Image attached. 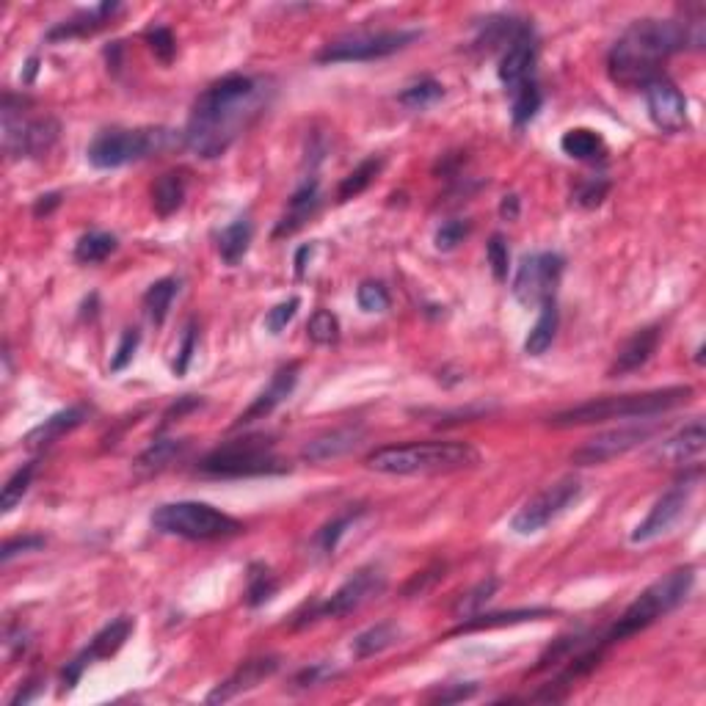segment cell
Instances as JSON below:
<instances>
[{"mask_svg": "<svg viewBox=\"0 0 706 706\" xmlns=\"http://www.w3.org/2000/svg\"><path fill=\"white\" fill-rule=\"evenodd\" d=\"M274 80L262 75L232 72L196 97L188 125L183 130L185 147L196 158L216 160L249 130L271 103Z\"/></svg>", "mask_w": 706, "mask_h": 706, "instance_id": "obj_1", "label": "cell"}, {"mask_svg": "<svg viewBox=\"0 0 706 706\" xmlns=\"http://www.w3.org/2000/svg\"><path fill=\"white\" fill-rule=\"evenodd\" d=\"M679 50H687L679 20H638L610 47L607 72L621 86L646 89L662 78V64Z\"/></svg>", "mask_w": 706, "mask_h": 706, "instance_id": "obj_2", "label": "cell"}, {"mask_svg": "<svg viewBox=\"0 0 706 706\" xmlns=\"http://www.w3.org/2000/svg\"><path fill=\"white\" fill-rule=\"evenodd\" d=\"M381 475H447L480 464V453L469 442L431 439V442H403L373 450L365 461Z\"/></svg>", "mask_w": 706, "mask_h": 706, "instance_id": "obj_3", "label": "cell"}, {"mask_svg": "<svg viewBox=\"0 0 706 706\" xmlns=\"http://www.w3.org/2000/svg\"><path fill=\"white\" fill-rule=\"evenodd\" d=\"M693 387H665L635 395H610V398L585 400L580 406H571L549 417L552 428H580L604 420H627V417H657L690 403Z\"/></svg>", "mask_w": 706, "mask_h": 706, "instance_id": "obj_4", "label": "cell"}, {"mask_svg": "<svg viewBox=\"0 0 706 706\" xmlns=\"http://www.w3.org/2000/svg\"><path fill=\"white\" fill-rule=\"evenodd\" d=\"M695 585V569L693 566H679V569L668 571L665 577L657 582H651L646 591L640 593L635 602L629 604L627 610L621 613V618L615 621L613 629L604 635L607 646H615L621 640L638 635L643 629H649L651 624H657L660 618L671 615L676 607H682L684 599L690 596Z\"/></svg>", "mask_w": 706, "mask_h": 706, "instance_id": "obj_5", "label": "cell"}, {"mask_svg": "<svg viewBox=\"0 0 706 706\" xmlns=\"http://www.w3.org/2000/svg\"><path fill=\"white\" fill-rule=\"evenodd\" d=\"M199 475L207 478H260V475H282L287 464L276 456L274 439L251 433L232 442H224L216 450H210L199 461Z\"/></svg>", "mask_w": 706, "mask_h": 706, "instance_id": "obj_6", "label": "cell"}, {"mask_svg": "<svg viewBox=\"0 0 706 706\" xmlns=\"http://www.w3.org/2000/svg\"><path fill=\"white\" fill-rule=\"evenodd\" d=\"M180 141H183V133H174L166 127H138V130L111 127V130H103L92 138V144L86 149V158L94 169H122L127 163H138V160H147L158 152H166Z\"/></svg>", "mask_w": 706, "mask_h": 706, "instance_id": "obj_7", "label": "cell"}, {"mask_svg": "<svg viewBox=\"0 0 706 706\" xmlns=\"http://www.w3.org/2000/svg\"><path fill=\"white\" fill-rule=\"evenodd\" d=\"M152 527L163 536H177L185 541H221L240 536L246 527L240 519L218 511L207 502H169L152 513Z\"/></svg>", "mask_w": 706, "mask_h": 706, "instance_id": "obj_8", "label": "cell"}, {"mask_svg": "<svg viewBox=\"0 0 706 706\" xmlns=\"http://www.w3.org/2000/svg\"><path fill=\"white\" fill-rule=\"evenodd\" d=\"M28 105L25 97L6 94L3 97V149L12 158H42L50 149L56 147L61 136V125L53 116H36L25 119L23 108Z\"/></svg>", "mask_w": 706, "mask_h": 706, "instance_id": "obj_9", "label": "cell"}, {"mask_svg": "<svg viewBox=\"0 0 706 706\" xmlns=\"http://www.w3.org/2000/svg\"><path fill=\"white\" fill-rule=\"evenodd\" d=\"M422 31L398 28V31H378V34H351L334 39L318 53L320 64H356V61H378L395 56L400 50L414 45Z\"/></svg>", "mask_w": 706, "mask_h": 706, "instance_id": "obj_10", "label": "cell"}, {"mask_svg": "<svg viewBox=\"0 0 706 706\" xmlns=\"http://www.w3.org/2000/svg\"><path fill=\"white\" fill-rule=\"evenodd\" d=\"M582 497V480L577 475H563L555 483H549L547 489H541L527 500L516 511V516L511 519V530L519 536H536L541 533L547 524H552L555 519H560L563 513L569 511L571 505H577V500Z\"/></svg>", "mask_w": 706, "mask_h": 706, "instance_id": "obj_11", "label": "cell"}, {"mask_svg": "<svg viewBox=\"0 0 706 706\" xmlns=\"http://www.w3.org/2000/svg\"><path fill=\"white\" fill-rule=\"evenodd\" d=\"M387 588V574L381 566H365L356 574H351L348 580L342 582L337 591L331 593L326 602L309 607V613L304 618H298L296 627H307L312 621H323V618H345V615L356 613L362 604L370 599L381 596Z\"/></svg>", "mask_w": 706, "mask_h": 706, "instance_id": "obj_12", "label": "cell"}, {"mask_svg": "<svg viewBox=\"0 0 706 706\" xmlns=\"http://www.w3.org/2000/svg\"><path fill=\"white\" fill-rule=\"evenodd\" d=\"M662 431V420H651L643 417L640 422L632 425H621V428H610V431L596 433L593 439H588L585 445L577 447L571 453V464L577 467H596V464H607L613 458L627 456L629 450H635L643 442H649L651 436H657Z\"/></svg>", "mask_w": 706, "mask_h": 706, "instance_id": "obj_13", "label": "cell"}, {"mask_svg": "<svg viewBox=\"0 0 706 706\" xmlns=\"http://www.w3.org/2000/svg\"><path fill=\"white\" fill-rule=\"evenodd\" d=\"M566 260L555 251H536L524 254L516 276H513V296L522 307H541L555 298L563 276Z\"/></svg>", "mask_w": 706, "mask_h": 706, "instance_id": "obj_14", "label": "cell"}, {"mask_svg": "<svg viewBox=\"0 0 706 706\" xmlns=\"http://www.w3.org/2000/svg\"><path fill=\"white\" fill-rule=\"evenodd\" d=\"M701 483V467H695L693 472H684V478L679 483H673L671 489L662 494L660 500L654 502V508L649 511V516L632 530V544H649L654 538L665 536L673 524L679 522L690 505L695 486Z\"/></svg>", "mask_w": 706, "mask_h": 706, "instance_id": "obj_15", "label": "cell"}, {"mask_svg": "<svg viewBox=\"0 0 706 706\" xmlns=\"http://www.w3.org/2000/svg\"><path fill=\"white\" fill-rule=\"evenodd\" d=\"M130 632H133V618H127V615H119L108 627L100 629L92 638V643L80 651L75 660L67 662V668L61 671V693H69V690L80 682L83 671H86L94 660H108V657H114L116 651L125 646Z\"/></svg>", "mask_w": 706, "mask_h": 706, "instance_id": "obj_16", "label": "cell"}, {"mask_svg": "<svg viewBox=\"0 0 706 706\" xmlns=\"http://www.w3.org/2000/svg\"><path fill=\"white\" fill-rule=\"evenodd\" d=\"M643 92H646V108H649L651 122L660 127L662 133H682L687 127V100L679 92V86L662 75V78L651 80Z\"/></svg>", "mask_w": 706, "mask_h": 706, "instance_id": "obj_17", "label": "cell"}, {"mask_svg": "<svg viewBox=\"0 0 706 706\" xmlns=\"http://www.w3.org/2000/svg\"><path fill=\"white\" fill-rule=\"evenodd\" d=\"M536 64H538V42H536V34H533V25H527L522 34L513 36L511 45L502 50L497 75H500L502 86L513 94L519 86H522V83L536 78Z\"/></svg>", "mask_w": 706, "mask_h": 706, "instance_id": "obj_18", "label": "cell"}, {"mask_svg": "<svg viewBox=\"0 0 706 706\" xmlns=\"http://www.w3.org/2000/svg\"><path fill=\"white\" fill-rule=\"evenodd\" d=\"M298 373H301V365H298V362H287V365L279 367L274 373V378L268 381V387L262 389L260 395L251 400L249 409L243 411L238 420H235V428H243V425H251V422L271 417V414L293 395V389H296L298 384Z\"/></svg>", "mask_w": 706, "mask_h": 706, "instance_id": "obj_19", "label": "cell"}, {"mask_svg": "<svg viewBox=\"0 0 706 706\" xmlns=\"http://www.w3.org/2000/svg\"><path fill=\"white\" fill-rule=\"evenodd\" d=\"M279 662H282L279 657H254V660H246L243 665L235 668V673H229L224 682L216 684V690L207 695V704H227L232 698H238L240 693H249L257 684L271 679L279 671Z\"/></svg>", "mask_w": 706, "mask_h": 706, "instance_id": "obj_20", "label": "cell"}, {"mask_svg": "<svg viewBox=\"0 0 706 706\" xmlns=\"http://www.w3.org/2000/svg\"><path fill=\"white\" fill-rule=\"evenodd\" d=\"M365 436V425L348 422V425L331 428V431L320 433L312 442H307L304 450H301V458L309 461V464H326V461H334V458L348 456L351 450H356V447L362 445Z\"/></svg>", "mask_w": 706, "mask_h": 706, "instance_id": "obj_21", "label": "cell"}, {"mask_svg": "<svg viewBox=\"0 0 706 706\" xmlns=\"http://www.w3.org/2000/svg\"><path fill=\"white\" fill-rule=\"evenodd\" d=\"M704 445H706V431H704V420L695 417L693 422H687L682 431L668 436L654 456L671 464V467H701V456H704Z\"/></svg>", "mask_w": 706, "mask_h": 706, "instance_id": "obj_22", "label": "cell"}, {"mask_svg": "<svg viewBox=\"0 0 706 706\" xmlns=\"http://www.w3.org/2000/svg\"><path fill=\"white\" fill-rule=\"evenodd\" d=\"M320 205H323V196H320V180L318 177H307V180L296 188V194L290 196L285 216L279 218V224H276L274 229V238L296 235L298 229L315 218Z\"/></svg>", "mask_w": 706, "mask_h": 706, "instance_id": "obj_23", "label": "cell"}, {"mask_svg": "<svg viewBox=\"0 0 706 706\" xmlns=\"http://www.w3.org/2000/svg\"><path fill=\"white\" fill-rule=\"evenodd\" d=\"M122 12V3L116 0H105L97 3L92 9H83L75 17H69L64 23H58L56 28L47 31V42H64V39H83V36H92L97 31H103L105 25L114 20V14Z\"/></svg>", "mask_w": 706, "mask_h": 706, "instance_id": "obj_24", "label": "cell"}, {"mask_svg": "<svg viewBox=\"0 0 706 706\" xmlns=\"http://www.w3.org/2000/svg\"><path fill=\"white\" fill-rule=\"evenodd\" d=\"M660 337H662L660 326H649V329L635 331V334L621 345V351L615 353V362L610 365V370H607V376L610 378L629 376V373H635V370H640V367L649 365V359L657 353Z\"/></svg>", "mask_w": 706, "mask_h": 706, "instance_id": "obj_25", "label": "cell"}, {"mask_svg": "<svg viewBox=\"0 0 706 706\" xmlns=\"http://www.w3.org/2000/svg\"><path fill=\"white\" fill-rule=\"evenodd\" d=\"M86 422V409L83 406H69L56 414H50L45 422H39L34 431L25 436L28 450H47L50 445H56L61 436H67L75 428H80Z\"/></svg>", "mask_w": 706, "mask_h": 706, "instance_id": "obj_26", "label": "cell"}, {"mask_svg": "<svg viewBox=\"0 0 706 706\" xmlns=\"http://www.w3.org/2000/svg\"><path fill=\"white\" fill-rule=\"evenodd\" d=\"M552 615V610L547 607H522V610H502V613H475L469 618H461L450 635H472V632H489V629H500V627H513V624H524V621H541Z\"/></svg>", "mask_w": 706, "mask_h": 706, "instance_id": "obj_27", "label": "cell"}, {"mask_svg": "<svg viewBox=\"0 0 706 706\" xmlns=\"http://www.w3.org/2000/svg\"><path fill=\"white\" fill-rule=\"evenodd\" d=\"M251 238H254V224H251L249 216H238L229 227L221 229V235H218V254H221V260L227 262V265H240L243 262V257L249 254V246H251Z\"/></svg>", "mask_w": 706, "mask_h": 706, "instance_id": "obj_28", "label": "cell"}, {"mask_svg": "<svg viewBox=\"0 0 706 706\" xmlns=\"http://www.w3.org/2000/svg\"><path fill=\"white\" fill-rule=\"evenodd\" d=\"M400 627L395 624V621H381V624H376V627L365 629V632H359L356 638H353L351 643V651L356 660H367V657H376V654H381V651L392 649L395 643L400 640Z\"/></svg>", "mask_w": 706, "mask_h": 706, "instance_id": "obj_29", "label": "cell"}, {"mask_svg": "<svg viewBox=\"0 0 706 706\" xmlns=\"http://www.w3.org/2000/svg\"><path fill=\"white\" fill-rule=\"evenodd\" d=\"M185 202V177L180 171H166L160 174L152 185V207L160 218L174 216Z\"/></svg>", "mask_w": 706, "mask_h": 706, "instance_id": "obj_30", "label": "cell"}, {"mask_svg": "<svg viewBox=\"0 0 706 706\" xmlns=\"http://www.w3.org/2000/svg\"><path fill=\"white\" fill-rule=\"evenodd\" d=\"M560 149H563L569 158L585 160V163H596V160H604V155H607L604 138L599 136L596 130H588V127H574L569 133H563Z\"/></svg>", "mask_w": 706, "mask_h": 706, "instance_id": "obj_31", "label": "cell"}, {"mask_svg": "<svg viewBox=\"0 0 706 706\" xmlns=\"http://www.w3.org/2000/svg\"><path fill=\"white\" fill-rule=\"evenodd\" d=\"M558 323H560V312L555 298L541 304V315H538L536 326L530 329L527 340H524V353L527 356H544V353L552 348L555 342V334H558Z\"/></svg>", "mask_w": 706, "mask_h": 706, "instance_id": "obj_32", "label": "cell"}, {"mask_svg": "<svg viewBox=\"0 0 706 706\" xmlns=\"http://www.w3.org/2000/svg\"><path fill=\"white\" fill-rule=\"evenodd\" d=\"M177 293H180V279H174V276H166V279H158L155 285H149L141 304H144V315L152 326H160L166 320Z\"/></svg>", "mask_w": 706, "mask_h": 706, "instance_id": "obj_33", "label": "cell"}, {"mask_svg": "<svg viewBox=\"0 0 706 706\" xmlns=\"http://www.w3.org/2000/svg\"><path fill=\"white\" fill-rule=\"evenodd\" d=\"M365 508L362 505H356V508H348V511H342L340 516H334L331 522H326L323 527H320L318 533H315V549H318L320 555H334V549H337V544H340V538L351 530L353 524L359 522L362 516H365Z\"/></svg>", "mask_w": 706, "mask_h": 706, "instance_id": "obj_34", "label": "cell"}, {"mask_svg": "<svg viewBox=\"0 0 706 706\" xmlns=\"http://www.w3.org/2000/svg\"><path fill=\"white\" fill-rule=\"evenodd\" d=\"M279 591V580L276 574L265 563H251L246 571V604L249 607H262L265 602H271Z\"/></svg>", "mask_w": 706, "mask_h": 706, "instance_id": "obj_35", "label": "cell"}, {"mask_svg": "<svg viewBox=\"0 0 706 706\" xmlns=\"http://www.w3.org/2000/svg\"><path fill=\"white\" fill-rule=\"evenodd\" d=\"M185 450H188V442H185V439H155V442L138 456L136 467L144 469V472H158V469L169 467L171 461H177Z\"/></svg>", "mask_w": 706, "mask_h": 706, "instance_id": "obj_36", "label": "cell"}, {"mask_svg": "<svg viewBox=\"0 0 706 706\" xmlns=\"http://www.w3.org/2000/svg\"><path fill=\"white\" fill-rule=\"evenodd\" d=\"M381 169H384V160L381 158L362 160V163L342 180L340 188H337V202H351V199H356L359 194H365Z\"/></svg>", "mask_w": 706, "mask_h": 706, "instance_id": "obj_37", "label": "cell"}, {"mask_svg": "<svg viewBox=\"0 0 706 706\" xmlns=\"http://www.w3.org/2000/svg\"><path fill=\"white\" fill-rule=\"evenodd\" d=\"M119 246V240L111 232H89L75 243V260L83 265H97V262L108 260Z\"/></svg>", "mask_w": 706, "mask_h": 706, "instance_id": "obj_38", "label": "cell"}, {"mask_svg": "<svg viewBox=\"0 0 706 706\" xmlns=\"http://www.w3.org/2000/svg\"><path fill=\"white\" fill-rule=\"evenodd\" d=\"M513 97V125L516 127H524L530 125L533 119H536V114L541 111V103H544V94H541V89H538V80H527V83H522L516 92L511 94Z\"/></svg>", "mask_w": 706, "mask_h": 706, "instance_id": "obj_39", "label": "cell"}, {"mask_svg": "<svg viewBox=\"0 0 706 706\" xmlns=\"http://www.w3.org/2000/svg\"><path fill=\"white\" fill-rule=\"evenodd\" d=\"M442 97H445V86H442L439 80L422 78L414 80L411 86H406V89L398 94V103L411 108V111H422V108H428V105L439 103Z\"/></svg>", "mask_w": 706, "mask_h": 706, "instance_id": "obj_40", "label": "cell"}, {"mask_svg": "<svg viewBox=\"0 0 706 706\" xmlns=\"http://www.w3.org/2000/svg\"><path fill=\"white\" fill-rule=\"evenodd\" d=\"M34 475H36V464H25V467H20L17 472H14L12 478L6 480L3 494H0V511L12 513L14 508L23 502V497L28 494V489H31Z\"/></svg>", "mask_w": 706, "mask_h": 706, "instance_id": "obj_41", "label": "cell"}, {"mask_svg": "<svg viewBox=\"0 0 706 706\" xmlns=\"http://www.w3.org/2000/svg\"><path fill=\"white\" fill-rule=\"evenodd\" d=\"M497 588H500V580H497V577H489V580L478 582L472 591L464 593V596L453 604V615H456V618H469V615L480 613V607L489 602L491 596L497 593Z\"/></svg>", "mask_w": 706, "mask_h": 706, "instance_id": "obj_42", "label": "cell"}, {"mask_svg": "<svg viewBox=\"0 0 706 706\" xmlns=\"http://www.w3.org/2000/svg\"><path fill=\"white\" fill-rule=\"evenodd\" d=\"M307 337L315 345H334L340 340V318L331 309H318L307 323Z\"/></svg>", "mask_w": 706, "mask_h": 706, "instance_id": "obj_43", "label": "cell"}, {"mask_svg": "<svg viewBox=\"0 0 706 706\" xmlns=\"http://www.w3.org/2000/svg\"><path fill=\"white\" fill-rule=\"evenodd\" d=\"M607 194H610V180L607 177H585L574 188V202L585 207V210H593V207L602 205Z\"/></svg>", "mask_w": 706, "mask_h": 706, "instance_id": "obj_44", "label": "cell"}, {"mask_svg": "<svg viewBox=\"0 0 706 706\" xmlns=\"http://www.w3.org/2000/svg\"><path fill=\"white\" fill-rule=\"evenodd\" d=\"M334 676H340L337 665H331V662H312V665L301 668V671L293 676V687H296V690H312V687L331 682Z\"/></svg>", "mask_w": 706, "mask_h": 706, "instance_id": "obj_45", "label": "cell"}, {"mask_svg": "<svg viewBox=\"0 0 706 706\" xmlns=\"http://www.w3.org/2000/svg\"><path fill=\"white\" fill-rule=\"evenodd\" d=\"M486 260L491 265V274L497 282H505L508 279V271H511V249L502 235H491L489 243H486Z\"/></svg>", "mask_w": 706, "mask_h": 706, "instance_id": "obj_46", "label": "cell"}, {"mask_svg": "<svg viewBox=\"0 0 706 706\" xmlns=\"http://www.w3.org/2000/svg\"><path fill=\"white\" fill-rule=\"evenodd\" d=\"M147 45L149 50L155 53V58H158L160 64H171L174 56H177V39H174L171 28H166V25H155V28H149Z\"/></svg>", "mask_w": 706, "mask_h": 706, "instance_id": "obj_47", "label": "cell"}, {"mask_svg": "<svg viewBox=\"0 0 706 706\" xmlns=\"http://www.w3.org/2000/svg\"><path fill=\"white\" fill-rule=\"evenodd\" d=\"M356 301H359V307L365 309V312H384V309H389V290L381 282H362L359 285V290H356Z\"/></svg>", "mask_w": 706, "mask_h": 706, "instance_id": "obj_48", "label": "cell"}, {"mask_svg": "<svg viewBox=\"0 0 706 706\" xmlns=\"http://www.w3.org/2000/svg\"><path fill=\"white\" fill-rule=\"evenodd\" d=\"M469 221H461V218H450L445 221L442 227L436 229V249L439 251H453L458 243H464V238L469 235Z\"/></svg>", "mask_w": 706, "mask_h": 706, "instance_id": "obj_49", "label": "cell"}, {"mask_svg": "<svg viewBox=\"0 0 706 706\" xmlns=\"http://www.w3.org/2000/svg\"><path fill=\"white\" fill-rule=\"evenodd\" d=\"M298 307H301V298L290 296L287 301H282V304H276L274 309H268V315H265V329L271 331V334H282V331L287 329V323L296 318Z\"/></svg>", "mask_w": 706, "mask_h": 706, "instance_id": "obj_50", "label": "cell"}, {"mask_svg": "<svg viewBox=\"0 0 706 706\" xmlns=\"http://www.w3.org/2000/svg\"><path fill=\"white\" fill-rule=\"evenodd\" d=\"M138 342H141L138 329H125L122 340H119V348H116V353L111 356V373H122V370H127V367L133 365V359H136V351H138Z\"/></svg>", "mask_w": 706, "mask_h": 706, "instance_id": "obj_51", "label": "cell"}, {"mask_svg": "<svg viewBox=\"0 0 706 706\" xmlns=\"http://www.w3.org/2000/svg\"><path fill=\"white\" fill-rule=\"evenodd\" d=\"M196 340H199L196 320H188L183 331V342H180V351H177V359H174V376H185V373H188V367L194 362Z\"/></svg>", "mask_w": 706, "mask_h": 706, "instance_id": "obj_52", "label": "cell"}, {"mask_svg": "<svg viewBox=\"0 0 706 706\" xmlns=\"http://www.w3.org/2000/svg\"><path fill=\"white\" fill-rule=\"evenodd\" d=\"M445 577V563H433L431 569L417 571L414 577L409 580V585L403 588V596H422L425 591H431L436 582Z\"/></svg>", "mask_w": 706, "mask_h": 706, "instance_id": "obj_53", "label": "cell"}, {"mask_svg": "<svg viewBox=\"0 0 706 706\" xmlns=\"http://www.w3.org/2000/svg\"><path fill=\"white\" fill-rule=\"evenodd\" d=\"M47 541L45 536H17V538H9L6 544H3V549H0V560L3 563H12L17 555H25V552H36V549L45 547Z\"/></svg>", "mask_w": 706, "mask_h": 706, "instance_id": "obj_54", "label": "cell"}, {"mask_svg": "<svg viewBox=\"0 0 706 706\" xmlns=\"http://www.w3.org/2000/svg\"><path fill=\"white\" fill-rule=\"evenodd\" d=\"M472 695H478V682H464V684H447L445 690L431 695L433 704H456V701H467Z\"/></svg>", "mask_w": 706, "mask_h": 706, "instance_id": "obj_55", "label": "cell"}, {"mask_svg": "<svg viewBox=\"0 0 706 706\" xmlns=\"http://www.w3.org/2000/svg\"><path fill=\"white\" fill-rule=\"evenodd\" d=\"M199 406H205V400L202 398H194V395H185V398H180L174 406H169L166 409V414H163V425H160V431H166L171 422L183 420L188 411H196Z\"/></svg>", "mask_w": 706, "mask_h": 706, "instance_id": "obj_56", "label": "cell"}, {"mask_svg": "<svg viewBox=\"0 0 706 706\" xmlns=\"http://www.w3.org/2000/svg\"><path fill=\"white\" fill-rule=\"evenodd\" d=\"M61 205V194H45V196H39L34 202V216L36 218H47L56 207Z\"/></svg>", "mask_w": 706, "mask_h": 706, "instance_id": "obj_57", "label": "cell"}, {"mask_svg": "<svg viewBox=\"0 0 706 706\" xmlns=\"http://www.w3.org/2000/svg\"><path fill=\"white\" fill-rule=\"evenodd\" d=\"M519 196L516 194H511V196H502V202H500V216L505 218V221H516L519 218Z\"/></svg>", "mask_w": 706, "mask_h": 706, "instance_id": "obj_58", "label": "cell"}, {"mask_svg": "<svg viewBox=\"0 0 706 706\" xmlns=\"http://www.w3.org/2000/svg\"><path fill=\"white\" fill-rule=\"evenodd\" d=\"M39 690H42L39 684H36V682H28V687H25V690H20V693L14 695V698H12V706L31 704V701H34L36 695H39Z\"/></svg>", "mask_w": 706, "mask_h": 706, "instance_id": "obj_59", "label": "cell"}, {"mask_svg": "<svg viewBox=\"0 0 706 706\" xmlns=\"http://www.w3.org/2000/svg\"><path fill=\"white\" fill-rule=\"evenodd\" d=\"M312 251H315V246L312 243H307V246H301V249L296 251V274L304 276V271H307V257H312Z\"/></svg>", "mask_w": 706, "mask_h": 706, "instance_id": "obj_60", "label": "cell"}, {"mask_svg": "<svg viewBox=\"0 0 706 706\" xmlns=\"http://www.w3.org/2000/svg\"><path fill=\"white\" fill-rule=\"evenodd\" d=\"M36 67H39V58H31L28 64H25V75H23V83H34L36 78Z\"/></svg>", "mask_w": 706, "mask_h": 706, "instance_id": "obj_61", "label": "cell"}]
</instances>
